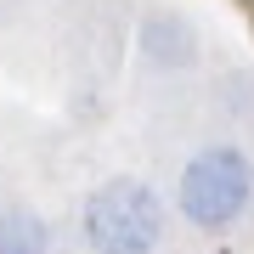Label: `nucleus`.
I'll list each match as a JSON object with an SVG mask.
<instances>
[{"mask_svg": "<svg viewBox=\"0 0 254 254\" xmlns=\"http://www.w3.org/2000/svg\"><path fill=\"white\" fill-rule=\"evenodd\" d=\"M79 237L91 254H158L164 243V203L147 181H108L79 209Z\"/></svg>", "mask_w": 254, "mask_h": 254, "instance_id": "nucleus-1", "label": "nucleus"}, {"mask_svg": "<svg viewBox=\"0 0 254 254\" xmlns=\"http://www.w3.org/2000/svg\"><path fill=\"white\" fill-rule=\"evenodd\" d=\"M249 198H254V164L243 158V147H226V141L192 153V164L181 170V187H175L181 215L203 232L232 226L249 209Z\"/></svg>", "mask_w": 254, "mask_h": 254, "instance_id": "nucleus-2", "label": "nucleus"}, {"mask_svg": "<svg viewBox=\"0 0 254 254\" xmlns=\"http://www.w3.org/2000/svg\"><path fill=\"white\" fill-rule=\"evenodd\" d=\"M141 57L147 68H192L198 63V28L187 17H175V11H153V17H141Z\"/></svg>", "mask_w": 254, "mask_h": 254, "instance_id": "nucleus-3", "label": "nucleus"}, {"mask_svg": "<svg viewBox=\"0 0 254 254\" xmlns=\"http://www.w3.org/2000/svg\"><path fill=\"white\" fill-rule=\"evenodd\" d=\"M0 254H51V232L34 209H0Z\"/></svg>", "mask_w": 254, "mask_h": 254, "instance_id": "nucleus-4", "label": "nucleus"}]
</instances>
